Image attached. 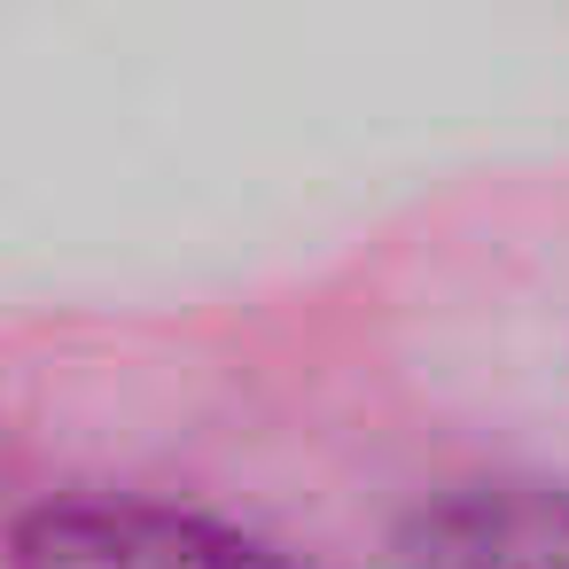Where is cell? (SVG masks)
I'll return each instance as SVG.
<instances>
[{"instance_id":"obj_1","label":"cell","mask_w":569,"mask_h":569,"mask_svg":"<svg viewBox=\"0 0 569 569\" xmlns=\"http://www.w3.org/2000/svg\"><path fill=\"white\" fill-rule=\"evenodd\" d=\"M0 569H305V561L172 499H40L17 515Z\"/></svg>"},{"instance_id":"obj_2","label":"cell","mask_w":569,"mask_h":569,"mask_svg":"<svg viewBox=\"0 0 569 569\" xmlns=\"http://www.w3.org/2000/svg\"><path fill=\"white\" fill-rule=\"evenodd\" d=\"M413 569H569V491L553 483H460L406 530Z\"/></svg>"}]
</instances>
